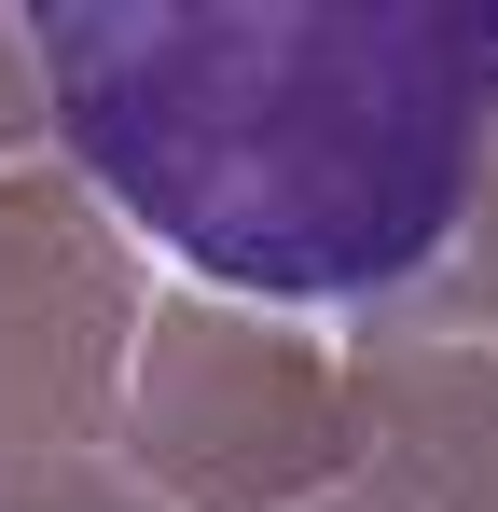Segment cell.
I'll return each instance as SVG.
<instances>
[{
	"instance_id": "obj_1",
	"label": "cell",
	"mask_w": 498,
	"mask_h": 512,
	"mask_svg": "<svg viewBox=\"0 0 498 512\" xmlns=\"http://www.w3.org/2000/svg\"><path fill=\"white\" fill-rule=\"evenodd\" d=\"M70 153L236 291H388L498 139V14H42Z\"/></svg>"
}]
</instances>
